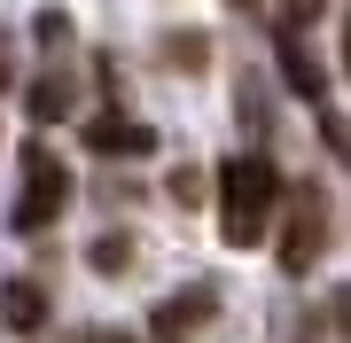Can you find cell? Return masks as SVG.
I'll list each match as a JSON object with an SVG mask.
<instances>
[{"instance_id": "cell-9", "label": "cell", "mask_w": 351, "mask_h": 343, "mask_svg": "<svg viewBox=\"0 0 351 343\" xmlns=\"http://www.w3.org/2000/svg\"><path fill=\"white\" fill-rule=\"evenodd\" d=\"M125 266H133L125 234H101V242H94V273H125Z\"/></svg>"}, {"instance_id": "cell-5", "label": "cell", "mask_w": 351, "mask_h": 343, "mask_svg": "<svg viewBox=\"0 0 351 343\" xmlns=\"http://www.w3.org/2000/svg\"><path fill=\"white\" fill-rule=\"evenodd\" d=\"M86 149H94V156H149L156 133L133 125V117H86Z\"/></svg>"}, {"instance_id": "cell-8", "label": "cell", "mask_w": 351, "mask_h": 343, "mask_svg": "<svg viewBox=\"0 0 351 343\" xmlns=\"http://www.w3.org/2000/svg\"><path fill=\"white\" fill-rule=\"evenodd\" d=\"M32 117H39V125H47V117H71V78H63V71H47V78L32 86Z\"/></svg>"}, {"instance_id": "cell-11", "label": "cell", "mask_w": 351, "mask_h": 343, "mask_svg": "<svg viewBox=\"0 0 351 343\" xmlns=\"http://www.w3.org/2000/svg\"><path fill=\"white\" fill-rule=\"evenodd\" d=\"M164 55H172L180 71H203V39H195V31H180V39H172V47H164Z\"/></svg>"}, {"instance_id": "cell-4", "label": "cell", "mask_w": 351, "mask_h": 343, "mask_svg": "<svg viewBox=\"0 0 351 343\" xmlns=\"http://www.w3.org/2000/svg\"><path fill=\"white\" fill-rule=\"evenodd\" d=\"M211 312H219L211 289H180V296H164V305L149 312V335H156V343H188V335L211 328Z\"/></svg>"}, {"instance_id": "cell-10", "label": "cell", "mask_w": 351, "mask_h": 343, "mask_svg": "<svg viewBox=\"0 0 351 343\" xmlns=\"http://www.w3.org/2000/svg\"><path fill=\"white\" fill-rule=\"evenodd\" d=\"M39 47H71V16L63 8H39Z\"/></svg>"}, {"instance_id": "cell-16", "label": "cell", "mask_w": 351, "mask_h": 343, "mask_svg": "<svg viewBox=\"0 0 351 343\" xmlns=\"http://www.w3.org/2000/svg\"><path fill=\"white\" fill-rule=\"evenodd\" d=\"M8 71H16V63H8V31H0V86H8Z\"/></svg>"}, {"instance_id": "cell-1", "label": "cell", "mask_w": 351, "mask_h": 343, "mask_svg": "<svg viewBox=\"0 0 351 343\" xmlns=\"http://www.w3.org/2000/svg\"><path fill=\"white\" fill-rule=\"evenodd\" d=\"M274 203H281V172L265 164V156H226L219 164V234L234 242V250L265 242Z\"/></svg>"}, {"instance_id": "cell-12", "label": "cell", "mask_w": 351, "mask_h": 343, "mask_svg": "<svg viewBox=\"0 0 351 343\" xmlns=\"http://www.w3.org/2000/svg\"><path fill=\"white\" fill-rule=\"evenodd\" d=\"M172 195L180 203H203V172H172Z\"/></svg>"}, {"instance_id": "cell-13", "label": "cell", "mask_w": 351, "mask_h": 343, "mask_svg": "<svg viewBox=\"0 0 351 343\" xmlns=\"http://www.w3.org/2000/svg\"><path fill=\"white\" fill-rule=\"evenodd\" d=\"M328 305H336V328L351 335V289H343V296H328Z\"/></svg>"}, {"instance_id": "cell-17", "label": "cell", "mask_w": 351, "mask_h": 343, "mask_svg": "<svg viewBox=\"0 0 351 343\" xmlns=\"http://www.w3.org/2000/svg\"><path fill=\"white\" fill-rule=\"evenodd\" d=\"M343 71H351V8H343Z\"/></svg>"}, {"instance_id": "cell-15", "label": "cell", "mask_w": 351, "mask_h": 343, "mask_svg": "<svg viewBox=\"0 0 351 343\" xmlns=\"http://www.w3.org/2000/svg\"><path fill=\"white\" fill-rule=\"evenodd\" d=\"M86 343H133V335H117V328H94V335H86Z\"/></svg>"}, {"instance_id": "cell-6", "label": "cell", "mask_w": 351, "mask_h": 343, "mask_svg": "<svg viewBox=\"0 0 351 343\" xmlns=\"http://www.w3.org/2000/svg\"><path fill=\"white\" fill-rule=\"evenodd\" d=\"M281 78H289L297 94H304V102H320V94H328V78H320V63H313V47L297 39V24L281 31Z\"/></svg>"}, {"instance_id": "cell-3", "label": "cell", "mask_w": 351, "mask_h": 343, "mask_svg": "<svg viewBox=\"0 0 351 343\" xmlns=\"http://www.w3.org/2000/svg\"><path fill=\"white\" fill-rule=\"evenodd\" d=\"M328 250V195L313 188V179H297V203H289V227H281V273H313Z\"/></svg>"}, {"instance_id": "cell-14", "label": "cell", "mask_w": 351, "mask_h": 343, "mask_svg": "<svg viewBox=\"0 0 351 343\" xmlns=\"http://www.w3.org/2000/svg\"><path fill=\"white\" fill-rule=\"evenodd\" d=\"M320 8V0H289V24H304V16H313Z\"/></svg>"}, {"instance_id": "cell-7", "label": "cell", "mask_w": 351, "mask_h": 343, "mask_svg": "<svg viewBox=\"0 0 351 343\" xmlns=\"http://www.w3.org/2000/svg\"><path fill=\"white\" fill-rule=\"evenodd\" d=\"M0 320H8L16 335H32L39 320H47V289H39V281H8V289H0Z\"/></svg>"}, {"instance_id": "cell-2", "label": "cell", "mask_w": 351, "mask_h": 343, "mask_svg": "<svg viewBox=\"0 0 351 343\" xmlns=\"http://www.w3.org/2000/svg\"><path fill=\"white\" fill-rule=\"evenodd\" d=\"M71 203V172H63V156L55 149H24V188H16V234H39V227H55Z\"/></svg>"}]
</instances>
